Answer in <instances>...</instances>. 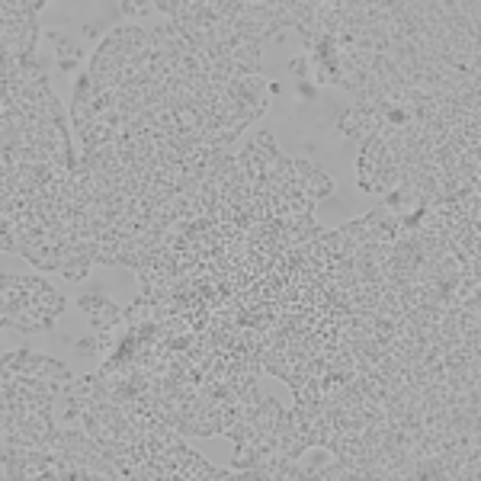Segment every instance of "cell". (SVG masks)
Segmentation results:
<instances>
[{"label": "cell", "mask_w": 481, "mask_h": 481, "mask_svg": "<svg viewBox=\"0 0 481 481\" xmlns=\"http://www.w3.org/2000/svg\"><path fill=\"white\" fill-rule=\"evenodd\" d=\"M3 369L10 372H20V376H42V379H55V382L71 385L74 376L71 369L64 362L52 360V356H42L36 350H13V353H3Z\"/></svg>", "instance_id": "6da1fadb"}, {"label": "cell", "mask_w": 481, "mask_h": 481, "mask_svg": "<svg viewBox=\"0 0 481 481\" xmlns=\"http://www.w3.org/2000/svg\"><path fill=\"white\" fill-rule=\"evenodd\" d=\"M77 308L90 318L93 330L119 328V324H122V308L116 302H109V298H106L100 289H93V292H84V296L77 298Z\"/></svg>", "instance_id": "7a4b0ae2"}, {"label": "cell", "mask_w": 481, "mask_h": 481, "mask_svg": "<svg viewBox=\"0 0 481 481\" xmlns=\"http://www.w3.org/2000/svg\"><path fill=\"white\" fill-rule=\"evenodd\" d=\"M337 128L344 132V135H350V138H366V135H379L385 128V122H382V116L376 112V106H366V103H353L350 109L337 119Z\"/></svg>", "instance_id": "3957f363"}, {"label": "cell", "mask_w": 481, "mask_h": 481, "mask_svg": "<svg viewBox=\"0 0 481 481\" xmlns=\"http://www.w3.org/2000/svg\"><path fill=\"white\" fill-rule=\"evenodd\" d=\"M292 167H296V176L298 183H302V192L305 199H324V196H330V190H334V180H330L324 170H318L312 164V160H292Z\"/></svg>", "instance_id": "277c9868"}, {"label": "cell", "mask_w": 481, "mask_h": 481, "mask_svg": "<svg viewBox=\"0 0 481 481\" xmlns=\"http://www.w3.org/2000/svg\"><path fill=\"white\" fill-rule=\"evenodd\" d=\"M48 39H52V45H55V55H58V68L61 71H74L80 61H84V55H80V48L74 45V39H68V36H61V32H45Z\"/></svg>", "instance_id": "5b68a950"}, {"label": "cell", "mask_w": 481, "mask_h": 481, "mask_svg": "<svg viewBox=\"0 0 481 481\" xmlns=\"http://www.w3.org/2000/svg\"><path fill=\"white\" fill-rule=\"evenodd\" d=\"M289 71L296 74L298 80H312V61L308 58H292L289 61Z\"/></svg>", "instance_id": "8992f818"}, {"label": "cell", "mask_w": 481, "mask_h": 481, "mask_svg": "<svg viewBox=\"0 0 481 481\" xmlns=\"http://www.w3.org/2000/svg\"><path fill=\"white\" fill-rule=\"evenodd\" d=\"M148 7H151V3H135V0H122L119 3V10L125 13V20H135V16L148 13Z\"/></svg>", "instance_id": "52a82bcc"}, {"label": "cell", "mask_w": 481, "mask_h": 481, "mask_svg": "<svg viewBox=\"0 0 481 481\" xmlns=\"http://www.w3.org/2000/svg\"><path fill=\"white\" fill-rule=\"evenodd\" d=\"M74 346H77L80 353H87V356H100V344H96V334H90V337H80V340H77V344H74Z\"/></svg>", "instance_id": "ba28073f"}, {"label": "cell", "mask_w": 481, "mask_h": 481, "mask_svg": "<svg viewBox=\"0 0 481 481\" xmlns=\"http://www.w3.org/2000/svg\"><path fill=\"white\" fill-rule=\"evenodd\" d=\"M151 7H154V10H160V13L167 16V20H174L176 10H180V0H154Z\"/></svg>", "instance_id": "9c48e42d"}, {"label": "cell", "mask_w": 481, "mask_h": 481, "mask_svg": "<svg viewBox=\"0 0 481 481\" xmlns=\"http://www.w3.org/2000/svg\"><path fill=\"white\" fill-rule=\"evenodd\" d=\"M298 93H302L305 100H314V84L312 80H298Z\"/></svg>", "instance_id": "30bf717a"}]
</instances>
